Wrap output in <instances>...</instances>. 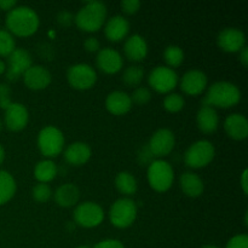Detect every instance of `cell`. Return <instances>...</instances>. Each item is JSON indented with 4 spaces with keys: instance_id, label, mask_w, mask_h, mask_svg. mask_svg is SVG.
Here are the masks:
<instances>
[{
    "instance_id": "cell-13",
    "label": "cell",
    "mask_w": 248,
    "mask_h": 248,
    "mask_svg": "<svg viewBox=\"0 0 248 248\" xmlns=\"http://www.w3.org/2000/svg\"><path fill=\"white\" fill-rule=\"evenodd\" d=\"M217 44L225 52H240L245 47L246 36L237 28H225L218 34Z\"/></svg>"
},
{
    "instance_id": "cell-2",
    "label": "cell",
    "mask_w": 248,
    "mask_h": 248,
    "mask_svg": "<svg viewBox=\"0 0 248 248\" xmlns=\"http://www.w3.org/2000/svg\"><path fill=\"white\" fill-rule=\"evenodd\" d=\"M241 101V91L236 85L228 81H218L210 86L205 98L203 106L218 107V108H232Z\"/></svg>"
},
{
    "instance_id": "cell-31",
    "label": "cell",
    "mask_w": 248,
    "mask_h": 248,
    "mask_svg": "<svg viewBox=\"0 0 248 248\" xmlns=\"http://www.w3.org/2000/svg\"><path fill=\"white\" fill-rule=\"evenodd\" d=\"M16 48L15 39L10 31L0 29V56L9 57Z\"/></svg>"
},
{
    "instance_id": "cell-29",
    "label": "cell",
    "mask_w": 248,
    "mask_h": 248,
    "mask_svg": "<svg viewBox=\"0 0 248 248\" xmlns=\"http://www.w3.org/2000/svg\"><path fill=\"white\" fill-rule=\"evenodd\" d=\"M143 78H144V72L138 65H132V67L126 68L123 73L124 84L130 87L140 86V82L143 81Z\"/></svg>"
},
{
    "instance_id": "cell-20",
    "label": "cell",
    "mask_w": 248,
    "mask_h": 248,
    "mask_svg": "<svg viewBox=\"0 0 248 248\" xmlns=\"http://www.w3.org/2000/svg\"><path fill=\"white\" fill-rule=\"evenodd\" d=\"M124 52H125V56L130 61H133V62H140V61L144 60L148 55L147 41H145V39L143 38V36L135 34V35L130 36V38L125 41Z\"/></svg>"
},
{
    "instance_id": "cell-33",
    "label": "cell",
    "mask_w": 248,
    "mask_h": 248,
    "mask_svg": "<svg viewBox=\"0 0 248 248\" xmlns=\"http://www.w3.org/2000/svg\"><path fill=\"white\" fill-rule=\"evenodd\" d=\"M31 195H33L34 200L38 201V202H46L52 196V190H51L48 184L38 183L36 186H34Z\"/></svg>"
},
{
    "instance_id": "cell-14",
    "label": "cell",
    "mask_w": 248,
    "mask_h": 248,
    "mask_svg": "<svg viewBox=\"0 0 248 248\" xmlns=\"http://www.w3.org/2000/svg\"><path fill=\"white\" fill-rule=\"evenodd\" d=\"M5 125L10 131L18 132L26 128L28 125L29 113L26 107L21 103H14L12 102L6 109H5Z\"/></svg>"
},
{
    "instance_id": "cell-40",
    "label": "cell",
    "mask_w": 248,
    "mask_h": 248,
    "mask_svg": "<svg viewBox=\"0 0 248 248\" xmlns=\"http://www.w3.org/2000/svg\"><path fill=\"white\" fill-rule=\"evenodd\" d=\"M73 21H74V17H73V15L69 11H65L64 10V11H61L57 15V22L62 27H69L73 23Z\"/></svg>"
},
{
    "instance_id": "cell-34",
    "label": "cell",
    "mask_w": 248,
    "mask_h": 248,
    "mask_svg": "<svg viewBox=\"0 0 248 248\" xmlns=\"http://www.w3.org/2000/svg\"><path fill=\"white\" fill-rule=\"evenodd\" d=\"M130 97L131 101L135 102L136 104L143 106V104H147L148 102L152 99V92H150V90L147 89V87H137V89L133 91L132 96Z\"/></svg>"
},
{
    "instance_id": "cell-35",
    "label": "cell",
    "mask_w": 248,
    "mask_h": 248,
    "mask_svg": "<svg viewBox=\"0 0 248 248\" xmlns=\"http://www.w3.org/2000/svg\"><path fill=\"white\" fill-rule=\"evenodd\" d=\"M11 103V90L6 84H0V108L6 109Z\"/></svg>"
},
{
    "instance_id": "cell-4",
    "label": "cell",
    "mask_w": 248,
    "mask_h": 248,
    "mask_svg": "<svg viewBox=\"0 0 248 248\" xmlns=\"http://www.w3.org/2000/svg\"><path fill=\"white\" fill-rule=\"evenodd\" d=\"M149 186L159 193H165L173 184L174 172L171 165L165 160H155L148 166L147 172Z\"/></svg>"
},
{
    "instance_id": "cell-17",
    "label": "cell",
    "mask_w": 248,
    "mask_h": 248,
    "mask_svg": "<svg viewBox=\"0 0 248 248\" xmlns=\"http://www.w3.org/2000/svg\"><path fill=\"white\" fill-rule=\"evenodd\" d=\"M97 67L106 74H116L123 68L124 61L120 53L110 47L98 51L96 58Z\"/></svg>"
},
{
    "instance_id": "cell-42",
    "label": "cell",
    "mask_w": 248,
    "mask_h": 248,
    "mask_svg": "<svg viewBox=\"0 0 248 248\" xmlns=\"http://www.w3.org/2000/svg\"><path fill=\"white\" fill-rule=\"evenodd\" d=\"M240 61H241L242 65L247 67L248 65V48L245 46L241 51H240Z\"/></svg>"
},
{
    "instance_id": "cell-43",
    "label": "cell",
    "mask_w": 248,
    "mask_h": 248,
    "mask_svg": "<svg viewBox=\"0 0 248 248\" xmlns=\"http://www.w3.org/2000/svg\"><path fill=\"white\" fill-rule=\"evenodd\" d=\"M247 174H248V171H247V170H245V171L242 172V176H241V188H242V190H244L245 194L248 193Z\"/></svg>"
},
{
    "instance_id": "cell-25",
    "label": "cell",
    "mask_w": 248,
    "mask_h": 248,
    "mask_svg": "<svg viewBox=\"0 0 248 248\" xmlns=\"http://www.w3.org/2000/svg\"><path fill=\"white\" fill-rule=\"evenodd\" d=\"M181 188L182 191L189 198H199L203 193V182L198 174L193 172H186L181 177Z\"/></svg>"
},
{
    "instance_id": "cell-15",
    "label": "cell",
    "mask_w": 248,
    "mask_h": 248,
    "mask_svg": "<svg viewBox=\"0 0 248 248\" xmlns=\"http://www.w3.org/2000/svg\"><path fill=\"white\" fill-rule=\"evenodd\" d=\"M207 87V77L203 72L193 69L186 72L181 80V89L189 96H198Z\"/></svg>"
},
{
    "instance_id": "cell-46",
    "label": "cell",
    "mask_w": 248,
    "mask_h": 248,
    "mask_svg": "<svg viewBox=\"0 0 248 248\" xmlns=\"http://www.w3.org/2000/svg\"><path fill=\"white\" fill-rule=\"evenodd\" d=\"M202 248H219V247L215 246V245H206V246H203Z\"/></svg>"
},
{
    "instance_id": "cell-6",
    "label": "cell",
    "mask_w": 248,
    "mask_h": 248,
    "mask_svg": "<svg viewBox=\"0 0 248 248\" xmlns=\"http://www.w3.org/2000/svg\"><path fill=\"white\" fill-rule=\"evenodd\" d=\"M38 147L46 157H55L64 149V136L55 126H46L38 135Z\"/></svg>"
},
{
    "instance_id": "cell-8",
    "label": "cell",
    "mask_w": 248,
    "mask_h": 248,
    "mask_svg": "<svg viewBox=\"0 0 248 248\" xmlns=\"http://www.w3.org/2000/svg\"><path fill=\"white\" fill-rule=\"evenodd\" d=\"M74 222L84 228H96L103 222L104 211L98 203L86 201L77 206L74 210Z\"/></svg>"
},
{
    "instance_id": "cell-7",
    "label": "cell",
    "mask_w": 248,
    "mask_h": 248,
    "mask_svg": "<svg viewBox=\"0 0 248 248\" xmlns=\"http://www.w3.org/2000/svg\"><path fill=\"white\" fill-rule=\"evenodd\" d=\"M216 149L208 140H198L186 149L184 162L191 169H202L210 165L215 159Z\"/></svg>"
},
{
    "instance_id": "cell-11",
    "label": "cell",
    "mask_w": 248,
    "mask_h": 248,
    "mask_svg": "<svg viewBox=\"0 0 248 248\" xmlns=\"http://www.w3.org/2000/svg\"><path fill=\"white\" fill-rule=\"evenodd\" d=\"M33 65L31 56L24 48H15L7 58L6 78L9 81H17Z\"/></svg>"
},
{
    "instance_id": "cell-9",
    "label": "cell",
    "mask_w": 248,
    "mask_h": 248,
    "mask_svg": "<svg viewBox=\"0 0 248 248\" xmlns=\"http://www.w3.org/2000/svg\"><path fill=\"white\" fill-rule=\"evenodd\" d=\"M150 87L159 93H170L178 85V75L169 67H156L148 78Z\"/></svg>"
},
{
    "instance_id": "cell-48",
    "label": "cell",
    "mask_w": 248,
    "mask_h": 248,
    "mask_svg": "<svg viewBox=\"0 0 248 248\" xmlns=\"http://www.w3.org/2000/svg\"><path fill=\"white\" fill-rule=\"evenodd\" d=\"M78 248H90V247H87V246H80V247H78Z\"/></svg>"
},
{
    "instance_id": "cell-36",
    "label": "cell",
    "mask_w": 248,
    "mask_h": 248,
    "mask_svg": "<svg viewBox=\"0 0 248 248\" xmlns=\"http://www.w3.org/2000/svg\"><path fill=\"white\" fill-rule=\"evenodd\" d=\"M225 248H248V236L245 234L232 237Z\"/></svg>"
},
{
    "instance_id": "cell-28",
    "label": "cell",
    "mask_w": 248,
    "mask_h": 248,
    "mask_svg": "<svg viewBox=\"0 0 248 248\" xmlns=\"http://www.w3.org/2000/svg\"><path fill=\"white\" fill-rule=\"evenodd\" d=\"M115 186L116 189H118L119 193H121L123 195L126 196H131L133 195V194H136L138 184L132 173L123 171L120 172V173H118V176H116Z\"/></svg>"
},
{
    "instance_id": "cell-24",
    "label": "cell",
    "mask_w": 248,
    "mask_h": 248,
    "mask_svg": "<svg viewBox=\"0 0 248 248\" xmlns=\"http://www.w3.org/2000/svg\"><path fill=\"white\" fill-rule=\"evenodd\" d=\"M80 199V191L77 186L67 183L61 186L55 193V201L61 207H72L78 203Z\"/></svg>"
},
{
    "instance_id": "cell-3",
    "label": "cell",
    "mask_w": 248,
    "mask_h": 248,
    "mask_svg": "<svg viewBox=\"0 0 248 248\" xmlns=\"http://www.w3.org/2000/svg\"><path fill=\"white\" fill-rule=\"evenodd\" d=\"M106 18V5L101 1H89L78 11L74 21L81 31L92 33L103 27Z\"/></svg>"
},
{
    "instance_id": "cell-21",
    "label": "cell",
    "mask_w": 248,
    "mask_h": 248,
    "mask_svg": "<svg viewBox=\"0 0 248 248\" xmlns=\"http://www.w3.org/2000/svg\"><path fill=\"white\" fill-rule=\"evenodd\" d=\"M128 31H130V23L123 16L111 17L104 27V34H106L107 39L114 41V43H118V41L125 39Z\"/></svg>"
},
{
    "instance_id": "cell-16",
    "label": "cell",
    "mask_w": 248,
    "mask_h": 248,
    "mask_svg": "<svg viewBox=\"0 0 248 248\" xmlns=\"http://www.w3.org/2000/svg\"><path fill=\"white\" fill-rule=\"evenodd\" d=\"M22 78H23L24 85L33 91L46 89L52 80L51 73L41 65H31Z\"/></svg>"
},
{
    "instance_id": "cell-27",
    "label": "cell",
    "mask_w": 248,
    "mask_h": 248,
    "mask_svg": "<svg viewBox=\"0 0 248 248\" xmlns=\"http://www.w3.org/2000/svg\"><path fill=\"white\" fill-rule=\"evenodd\" d=\"M16 189L17 186L14 177L9 172L0 170V206L5 205L14 198Z\"/></svg>"
},
{
    "instance_id": "cell-10",
    "label": "cell",
    "mask_w": 248,
    "mask_h": 248,
    "mask_svg": "<svg viewBox=\"0 0 248 248\" xmlns=\"http://www.w3.org/2000/svg\"><path fill=\"white\" fill-rule=\"evenodd\" d=\"M67 79L70 86L75 90H89L96 84V70L89 64L79 63L68 69Z\"/></svg>"
},
{
    "instance_id": "cell-23",
    "label": "cell",
    "mask_w": 248,
    "mask_h": 248,
    "mask_svg": "<svg viewBox=\"0 0 248 248\" xmlns=\"http://www.w3.org/2000/svg\"><path fill=\"white\" fill-rule=\"evenodd\" d=\"M196 123L201 132L213 133L217 131L218 125H219V116H218L217 110L212 107L202 106L196 114Z\"/></svg>"
},
{
    "instance_id": "cell-44",
    "label": "cell",
    "mask_w": 248,
    "mask_h": 248,
    "mask_svg": "<svg viewBox=\"0 0 248 248\" xmlns=\"http://www.w3.org/2000/svg\"><path fill=\"white\" fill-rule=\"evenodd\" d=\"M5 72H6V64H5L4 61L0 60V75L4 74Z\"/></svg>"
},
{
    "instance_id": "cell-32",
    "label": "cell",
    "mask_w": 248,
    "mask_h": 248,
    "mask_svg": "<svg viewBox=\"0 0 248 248\" xmlns=\"http://www.w3.org/2000/svg\"><path fill=\"white\" fill-rule=\"evenodd\" d=\"M184 98L178 93H169L164 99V108L169 113H178L184 108Z\"/></svg>"
},
{
    "instance_id": "cell-30",
    "label": "cell",
    "mask_w": 248,
    "mask_h": 248,
    "mask_svg": "<svg viewBox=\"0 0 248 248\" xmlns=\"http://www.w3.org/2000/svg\"><path fill=\"white\" fill-rule=\"evenodd\" d=\"M164 60L167 63L169 68H177L183 63L184 52L179 46L170 45L164 51Z\"/></svg>"
},
{
    "instance_id": "cell-22",
    "label": "cell",
    "mask_w": 248,
    "mask_h": 248,
    "mask_svg": "<svg viewBox=\"0 0 248 248\" xmlns=\"http://www.w3.org/2000/svg\"><path fill=\"white\" fill-rule=\"evenodd\" d=\"M91 157V148L84 142H75L68 145L64 150V159L68 164L74 166L85 165Z\"/></svg>"
},
{
    "instance_id": "cell-1",
    "label": "cell",
    "mask_w": 248,
    "mask_h": 248,
    "mask_svg": "<svg viewBox=\"0 0 248 248\" xmlns=\"http://www.w3.org/2000/svg\"><path fill=\"white\" fill-rule=\"evenodd\" d=\"M39 16L31 7L16 6L7 12L6 27L17 36H31L38 31Z\"/></svg>"
},
{
    "instance_id": "cell-38",
    "label": "cell",
    "mask_w": 248,
    "mask_h": 248,
    "mask_svg": "<svg viewBox=\"0 0 248 248\" xmlns=\"http://www.w3.org/2000/svg\"><path fill=\"white\" fill-rule=\"evenodd\" d=\"M84 47L87 52H98L99 48H101V43L98 41V39L93 38V36H90L85 40L84 43Z\"/></svg>"
},
{
    "instance_id": "cell-18",
    "label": "cell",
    "mask_w": 248,
    "mask_h": 248,
    "mask_svg": "<svg viewBox=\"0 0 248 248\" xmlns=\"http://www.w3.org/2000/svg\"><path fill=\"white\" fill-rule=\"evenodd\" d=\"M106 108L113 115H125L132 108V101L126 92L113 91L107 96Z\"/></svg>"
},
{
    "instance_id": "cell-37",
    "label": "cell",
    "mask_w": 248,
    "mask_h": 248,
    "mask_svg": "<svg viewBox=\"0 0 248 248\" xmlns=\"http://www.w3.org/2000/svg\"><path fill=\"white\" fill-rule=\"evenodd\" d=\"M140 5L142 4H140V1H138V0H124V1H121L120 6L125 14L135 15L136 12H138Z\"/></svg>"
},
{
    "instance_id": "cell-41",
    "label": "cell",
    "mask_w": 248,
    "mask_h": 248,
    "mask_svg": "<svg viewBox=\"0 0 248 248\" xmlns=\"http://www.w3.org/2000/svg\"><path fill=\"white\" fill-rule=\"evenodd\" d=\"M17 2L15 0H0V9L4 11H11L14 7H16Z\"/></svg>"
},
{
    "instance_id": "cell-45",
    "label": "cell",
    "mask_w": 248,
    "mask_h": 248,
    "mask_svg": "<svg viewBox=\"0 0 248 248\" xmlns=\"http://www.w3.org/2000/svg\"><path fill=\"white\" fill-rule=\"evenodd\" d=\"M4 160H5V150L4 148L1 147V144H0V165L4 162Z\"/></svg>"
},
{
    "instance_id": "cell-19",
    "label": "cell",
    "mask_w": 248,
    "mask_h": 248,
    "mask_svg": "<svg viewBox=\"0 0 248 248\" xmlns=\"http://www.w3.org/2000/svg\"><path fill=\"white\" fill-rule=\"evenodd\" d=\"M224 130L230 138L242 140L248 136V121L242 114H232L225 119Z\"/></svg>"
},
{
    "instance_id": "cell-47",
    "label": "cell",
    "mask_w": 248,
    "mask_h": 248,
    "mask_svg": "<svg viewBox=\"0 0 248 248\" xmlns=\"http://www.w3.org/2000/svg\"><path fill=\"white\" fill-rule=\"evenodd\" d=\"M2 130V124H1V120H0V132H1Z\"/></svg>"
},
{
    "instance_id": "cell-12",
    "label": "cell",
    "mask_w": 248,
    "mask_h": 248,
    "mask_svg": "<svg viewBox=\"0 0 248 248\" xmlns=\"http://www.w3.org/2000/svg\"><path fill=\"white\" fill-rule=\"evenodd\" d=\"M174 143H176V138H174L173 132L169 128H160L152 136L148 148L153 156L164 157L173 150Z\"/></svg>"
},
{
    "instance_id": "cell-5",
    "label": "cell",
    "mask_w": 248,
    "mask_h": 248,
    "mask_svg": "<svg viewBox=\"0 0 248 248\" xmlns=\"http://www.w3.org/2000/svg\"><path fill=\"white\" fill-rule=\"evenodd\" d=\"M137 217V206L135 201L128 198H121L111 205L109 219L115 228L125 229L135 223Z\"/></svg>"
},
{
    "instance_id": "cell-26",
    "label": "cell",
    "mask_w": 248,
    "mask_h": 248,
    "mask_svg": "<svg viewBox=\"0 0 248 248\" xmlns=\"http://www.w3.org/2000/svg\"><path fill=\"white\" fill-rule=\"evenodd\" d=\"M57 176V166L51 160H43L38 162L34 169V177L39 183L47 184Z\"/></svg>"
},
{
    "instance_id": "cell-39",
    "label": "cell",
    "mask_w": 248,
    "mask_h": 248,
    "mask_svg": "<svg viewBox=\"0 0 248 248\" xmlns=\"http://www.w3.org/2000/svg\"><path fill=\"white\" fill-rule=\"evenodd\" d=\"M93 248H125V246H124L123 242H120L119 240L107 239L102 240L98 244L94 245Z\"/></svg>"
}]
</instances>
